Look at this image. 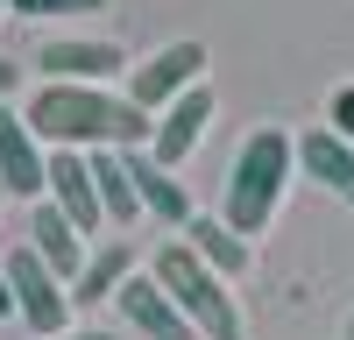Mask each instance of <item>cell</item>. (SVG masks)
I'll return each instance as SVG.
<instances>
[{
	"instance_id": "obj_14",
	"label": "cell",
	"mask_w": 354,
	"mask_h": 340,
	"mask_svg": "<svg viewBox=\"0 0 354 340\" xmlns=\"http://www.w3.org/2000/svg\"><path fill=\"white\" fill-rule=\"evenodd\" d=\"M93 156V185H100V213L113 234H128V227H142L149 213H142V198H135V178H128V149H85Z\"/></svg>"
},
{
	"instance_id": "obj_12",
	"label": "cell",
	"mask_w": 354,
	"mask_h": 340,
	"mask_svg": "<svg viewBox=\"0 0 354 340\" xmlns=\"http://www.w3.org/2000/svg\"><path fill=\"white\" fill-rule=\"evenodd\" d=\"M128 178H135V198H142V213H149L156 227H177V234H185V227L198 220V213H192V191L177 185L149 149H128Z\"/></svg>"
},
{
	"instance_id": "obj_20",
	"label": "cell",
	"mask_w": 354,
	"mask_h": 340,
	"mask_svg": "<svg viewBox=\"0 0 354 340\" xmlns=\"http://www.w3.org/2000/svg\"><path fill=\"white\" fill-rule=\"evenodd\" d=\"M0 319H15V283H8V270H0Z\"/></svg>"
},
{
	"instance_id": "obj_5",
	"label": "cell",
	"mask_w": 354,
	"mask_h": 340,
	"mask_svg": "<svg viewBox=\"0 0 354 340\" xmlns=\"http://www.w3.org/2000/svg\"><path fill=\"white\" fill-rule=\"evenodd\" d=\"M205 71H213V50H205L198 36H177V43L149 50L142 64H128V100L142 113H163L170 100H185L192 85H205Z\"/></svg>"
},
{
	"instance_id": "obj_3",
	"label": "cell",
	"mask_w": 354,
	"mask_h": 340,
	"mask_svg": "<svg viewBox=\"0 0 354 340\" xmlns=\"http://www.w3.org/2000/svg\"><path fill=\"white\" fill-rule=\"evenodd\" d=\"M149 276L170 291V305L198 326V340H241V333H248L241 305H234V291H227V276H220V270H205L198 255L185 248V234L163 241V248L149 255Z\"/></svg>"
},
{
	"instance_id": "obj_6",
	"label": "cell",
	"mask_w": 354,
	"mask_h": 340,
	"mask_svg": "<svg viewBox=\"0 0 354 340\" xmlns=\"http://www.w3.org/2000/svg\"><path fill=\"white\" fill-rule=\"evenodd\" d=\"M0 191L8 198H50V149L36 142L28 113L0 100Z\"/></svg>"
},
{
	"instance_id": "obj_9",
	"label": "cell",
	"mask_w": 354,
	"mask_h": 340,
	"mask_svg": "<svg viewBox=\"0 0 354 340\" xmlns=\"http://www.w3.org/2000/svg\"><path fill=\"white\" fill-rule=\"evenodd\" d=\"M113 305H121V319H128L142 340H198V326H192L185 312L170 305V291H163L149 270H135L121 291H113Z\"/></svg>"
},
{
	"instance_id": "obj_2",
	"label": "cell",
	"mask_w": 354,
	"mask_h": 340,
	"mask_svg": "<svg viewBox=\"0 0 354 340\" xmlns=\"http://www.w3.org/2000/svg\"><path fill=\"white\" fill-rule=\"evenodd\" d=\"M290 170H298V135H283V128H255V135L241 142V156H234V170H227V198H220V220H227L241 241L262 234V227L277 220Z\"/></svg>"
},
{
	"instance_id": "obj_16",
	"label": "cell",
	"mask_w": 354,
	"mask_h": 340,
	"mask_svg": "<svg viewBox=\"0 0 354 340\" xmlns=\"http://www.w3.org/2000/svg\"><path fill=\"white\" fill-rule=\"evenodd\" d=\"M185 248L198 255V263H205V270H220L227 283H234V276H241V270H248V241H241V234H234V227H227V220H192V227H185Z\"/></svg>"
},
{
	"instance_id": "obj_22",
	"label": "cell",
	"mask_w": 354,
	"mask_h": 340,
	"mask_svg": "<svg viewBox=\"0 0 354 340\" xmlns=\"http://www.w3.org/2000/svg\"><path fill=\"white\" fill-rule=\"evenodd\" d=\"M347 340H354V319H347Z\"/></svg>"
},
{
	"instance_id": "obj_11",
	"label": "cell",
	"mask_w": 354,
	"mask_h": 340,
	"mask_svg": "<svg viewBox=\"0 0 354 340\" xmlns=\"http://www.w3.org/2000/svg\"><path fill=\"white\" fill-rule=\"evenodd\" d=\"M28 248H36L64 283H78V270L93 263V241H85L78 227L57 213V198H36V213H28Z\"/></svg>"
},
{
	"instance_id": "obj_15",
	"label": "cell",
	"mask_w": 354,
	"mask_h": 340,
	"mask_svg": "<svg viewBox=\"0 0 354 340\" xmlns=\"http://www.w3.org/2000/svg\"><path fill=\"white\" fill-rule=\"evenodd\" d=\"M128 276H135V241H128V234H106V248H93V263L78 270L71 305H106Z\"/></svg>"
},
{
	"instance_id": "obj_23",
	"label": "cell",
	"mask_w": 354,
	"mask_h": 340,
	"mask_svg": "<svg viewBox=\"0 0 354 340\" xmlns=\"http://www.w3.org/2000/svg\"><path fill=\"white\" fill-rule=\"evenodd\" d=\"M0 15H8V0H0Z\"/></svg>"
},
{
	"instance_id": "obj_19",
	"label": "cell",
	"mask_w": 354,
	"mask_h": 340,
	"mask_svg": "<svg viewBox=\"0 0 354 340\" xmlns=\"http://www.w3.org/2000/svg\"><path fill=\"white\" fill-rule=\"evenodd\" d=\"M15 85H21V64H15V57H0V100H8Z\"/></svg>"
},
{
	"instance_id": "obj_18",
	"label": "cell",
	"mask_w": 354,
	"mask_h": 340,
	"mask_svg": "<svg viewBox=\"0 0 354 340\" xmlns=\"http://www.w3.org/2000/svg\"><path fill=\"white\" fill-rule=\"evenodd\" d=\"M326 128H333L340 142H354V85H340V93L326 100Z\"/></svg>"
},
{
	"instance_id": "obj_17",
	"label": "cell",
	"mask_w": 354,
	"mask_h": 340,
	"mask_svg": "<svg viewBox=\"0 0 354 340\" xmlns=\"http://www.w3.org/2000/svg\"><path fill=\"white\" fill-rule=\"evenodd\" d=\"M113 0H8V15L21 21H64V15H106Z\"/></svg>"
},
{
	"instance_id": "obj_7",
	"label": "cell",
	"mask_w": 354,
	"mask_h": 340,
	"mask_svg": "<svg viewBox=\"0 0 354 340\" xmlns=\"http://www.w3.org/2000/svg\"><path fill=\"white\" fill-rule=\"evenodd\" d=\"M36 71L57 78V85H113L128 71V57L121 43H93V36H57L36 50Z\"/></svg>"
},
{
	"instance_id": "obj_10",
	"label": "cell",
	"mask_w": 354,
	"mask_h": 340,
	"mask_svg": "<svg viewBox=\"0 0 354 340\" xmlns=\"http://www.w3.org/2000/svg\"><path fill=\"white\" fill-rule=\"evenodd\" d=\"M50 198L78 234H100L106 213H100V185H93V156L85 149H50Z\"/></svg>"
},
{
	"instance_id": "obj_1",
	"label": "cell",
	"mask_w": 354,
	"mask_h": 340,
	"mask_svg": "<svg viewBox=\"0 0 354 340\" xmlns=\"http://www.w3.org/2000/svg\"><path fill=\"white\" fill-rule=\"evenodd\" d=\"M21 113L43 149H149L156 128V113H142L113 85H57V78H43Z\"/></svg>"
},
{
	"instance_id": "obj_13",
	"label": "cell",
	"mask_w": 354,
	"mask_h": 340,
	"mask_svg": "<svg viewBox=\"0 0 354 340\" xmlns=\"http://www.w3.org/2000/svg\"><path fill=\"white\" fill-rule=\"evenodd\" d=\"M298 170H305L319 191H333V198H347V206H354V142H340L333 128L298 135Z\"/></svg>"
},
{
	"instance_id": "obj_24",
	"label": "cell",
	"mask_w": 354,
	"mask_h": 340,
	"mask_svg": "<svg viewBox=\"0 0 354 340\" xmlns=\"http://www.w3.org/2000/svg\"><path fill=\"white\" fill-rule=\"evenodd\" d=\"M0 198H8V191H0Z\"/></svg>"
},
{
	"instance_id": "obj_4",
	"label": "cell",
	"mask_w": 354,
	"mask_h": 340,
	"mask_svg": "<svg viewBox=\"0 0 354 340\" xmlns=\"http://www.w3.org/2000/svg\"><path fill=\"white\" fill-rule=\"evenodd\" d=\"M0 270H8V283H15V319L36 333V340H57V333H71V283L57 276L36 248H8L0 255Z\"/></svg>"
},
{
	"instance_id": "obj_8",
	"label": "cell",
	"mask_w": 354,
	"mask_h": 340,
	"mask_svg": "<svg viewBox=\"0 0 354 340\" xmlns=\"http://www.w3.org/2000/svg\"><path fill=\"white\" fill-rule=\"evenodd\" d=\"M205 128H213V85H192L185 100H170L163 113H156V128H149V156L163 163V170H177L198 142H205Z\"/></svg>"
},
{
	"instance_id": "obj_21",
	"label": "cell",
	"mask_w": 354,
	"mask_h": 340,
	"mask_svg": "<svg viewBox=\"0 0 354 340\" xmlns=\"http://www.w3.org/2000/svg\"><path fill=\"white\" fill-rule=\"evenodd\" d=\"M57 340H113V333H100V326H78V333H57Z\"/></svg>"
}]
</instances>
